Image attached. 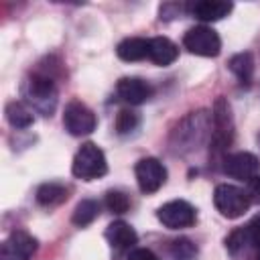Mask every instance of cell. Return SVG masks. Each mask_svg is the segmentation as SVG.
I'll use <instances>...</instances> for the list:
<instances>
[{
  "mask_svg": "<svg viewBox=\"0 0 260 260\" xmlns=\"http://www.w3.org/2000/svg\"><path fill=\"white\" fill-rule=\"evenodd\" d=\"M55 67H51L49 71L47 69H37V71H30V75L24 79L22 83V98H24V104L32 110V112H39L43 116H51L55 112V106H57V75L53 71Z\"/></svg>",
  "mask_w": 260,
  "mask_h": 260,
  "instance_id": "1",
  "label": "cell"
},
{
  "mask_svg": "<svg viewBox=\"0 0 260 260\" xmlns=\"http://www.w3.org/2000/svg\"><path fill=\"white\" fill-rule=\"evenodd\" d=\"M71 173H73V177H77L81 181H93V179L104 177L108 173V160H106L104 150L93 142L81 144L73 156Z\"/></svg>",
  "mask_w": 260,
  "mask_h": 260,
  "instance_id": "2",
  "label": "cell"
},
{
  "mask_svg": "<svg viewBox=\"0 0 260 260\" xmlns=\"http://www.w3.org/2000/svg\"><path fill=\"white\" fill-rule=\"evenodd\" d=\"M211 148L213 152H225L234 142V118L230 104L223 98H217L211 114Z\"/></svg>",
  "mask_w": 260,
  "mask_h": 260,
  "instance_id": "3",
  "label": "cell"
},
{
  "mask_svg": "<svg viewBox=\"0 0 260 260\" xmlns=\"http://www.w3.org/2000/svg\"><path fill=\"white\" fill-rule=\"evenodd\" d=\"M250 195L248 191L236 187V185H230V183H221L215 187L213 191V205L215 209L228 217V219H238L242 217L248 207H250Z\"/></svg>",
  "mask_w": 260,
  "mask_h": 260,
  "instance_id": "4",
  "label": "cell"
},
{
  "mask_svg": "<svg viewBox=\"0 0 260 260\" xmlns=\"http://www.w3.org/2000/svg\"><path fill=\"white\" fill-rule=\"evenodd\" d=\"M209 130V116L199 110V112H191L175 130V136H177V150L181 148H187V150H193L201 144V140L205 138V132Z\"/></svg>",
  "mask_w": 260,
  "mask_h": 260,
  "instance_id": "5",
  "label": "cell"
},
{
  "mask_svg": "<svg viewBox=\"0 0 260 260\" xmlns=\"http://www.w3.org/2000/svg\"><path fill=\"white\" fill-rule=\"evenodd\" d=\"M183 47L189 53L199 55V57H217L221 51V39L211 26L199 24V26H193L185 32Z\"/></svg>",
  "mask_w": 260,
  "mask_h": 260,
  "instance_id": "6",
  "label": "cell"
},
{
  "mask_svg": "<svg viewBox=\"0 0 260 260\" xmlns=\"http://www.w3.org/2000/svg\"><path fill=\"white\" fill-rule=\"evenodd\" d=\"M156 217L169 230H183L197 221V209L185 199H173L156 209Z\"/></svg>",
  "mask_w": 260,
  "mask_h": 260,
  "instance_id": "7",
  "label": "cell"
},
{
  "mask_svg": "<svg viewBox=\"0 0 260 260\" xmlns=\"http://www.w3.org/2000/svg\"><path fill=\"white\" fill-rule=\"evenodd\" d=\"M63 124H65V130L71 134V136H87L95 130L98 126V118L95 114L79 100H71L67 106H65V112H63Z\"/></svg>",
  "mask_w": 260,
  "mask_h": 260,
  "instance_id": "8",
  "label": "cell"
},
{
  "mask_svg": "<svg viewBox=\"0 0 260 260\" xmlns=\"http://www.w3.org/2000/svg\"><path fill=\"white\" fill-rule=\"evenodd\" d=\"M134 175H136V183H138V189L146 195L150 193H156L165 181H167V169L165 165L154 158V156H144L136 162L134 167Z\"/></svg>",
  "mask_w": 260,
  "mask_h": 260,
  "instance_id": "9",
  "label": "cell"
},
{
  "mask_svg": "<svg viewBox=\"0 0 260 260\" xmlns=\"http://www.w3.org/2000/svg\"><path fill=\"white\" fill-rule=\"evenodd\" d=\"M39 242L24 230H14L0 244V260H30L37 252Z\"/></svg>",
  "mask_w": 260,
  "mask_h": 260,
  "instance_id": "10",
  "label": "cell"
},
{
  "mask_svg": "<svg viewBox=\"0 0 260 260\" xmlns=\"http://www.w3.org/2000/svg\"><path fill=\"white\" fill-rule=\"evenodd\" d=\"M221 162H223V173L240 181H252L256 175H260V158L246 150L232 152L223 156Z\"/></svg>",
  "mask_w": 260,
  "mask_h": 260,
  "instance_id": "11",
  "label": "cell"
},
{
  "mask_svg": "<svg viewBox=\"0 0 260 260\" xmlns=\"http://www.w3.org/2000/svg\"><path fill=\"white\" fill-rule=\"evenodd\" d=\"M116 93L122 102L130 106H140L152 98L154 87L142 77H122L116 83Z\"/></svg>",
  "mask_w": 260,
  "mask_h": 260,
  "instance_id": "12",
  "label": "cell"
},
{
  "mask_svg": "<svg viewBox=\"0 0 260 260\" xmlns=\"http://www.w3.org/2000/svg\"><path fill=\"white\" fill-rule=\"evenodd\" d=\"M234 4L232 2H221V0H199L187 6L189 14L203 20V22H215L221 20L223 16H228L232 12Z\"/></svg>",
  "mask_w": 260,
  "mask_h": 260,
  "instance_id": "13",
  "label": "cell"
},
{
  "mask_svg": "<svg viewBox=\"0 0 260 260\" xmlns=\"http://www.w3.org/2000/svg\"><path fill=\"white\" fill-rule=\"evenodd\" d=\"M179 57V47L167 39V37H152L148 43V61H152L154 65L167 67L171 63H175Z\"/></svg>",
  "mask_w": 260,
  "mask_h": 260,
  "instance_id": "14",
  "label": "cell"
},
{
  "mask_svg": "<svg viewBox=\"0 0 260 260\" xmlns=\"http://www.w3.org/2000/svg\"><path fill=\"white\" fill-rule=\"evenodd\" d=\"M106 240H108V244L114 250L122 252V250H130L136 244L138 236H136V232H134L132 225H128L126 221L118 219V221H112L106 228Z\"/></svg>",
  "mask_w": 260,
  "mask_h": 260,
  "instance_id": "15",
  "label": "cell"
},
{
  "mask_svg": "<svg viewBox=\"0 0 260 260\" xmlns=\"http://www.w3.org/2000/svg\"><path fill=\"white\" fill-rule=\"evenodd\" d=\"M148 43H150V39H144V37H128L118 43L116 55L128 63L144 61V59H148Z\"/></svg>",
  "mask_w": 260,
  "mask_h": 260,
  "instance_id": "16",
  "label": "cell"
},
{
  "mask_svg": "<svg viewBox=\"0 0 260 260\" xmlns=\"http://www.w3.org/2000/svg\"><path fill=\"white\" fill-rule=\"evenodd\" d=\"M69 197V189L63 183H43L37 189V203L43 207H57L65 203Z\"/></svg>",
  "mask_w": 260,
  "mask_h": 260,
  "instance_id": "17",
  "label": "cell"
},
{
  "mask_svg": "<svg viewBox=\"0 0 260 260\" xmlns=\"http://www.w3.org/2000/svg\"><path fill=\"white\" fill-rule=\"evenodd\" d=\"M228 67H230V71L240 79L242 85H250L252 75H254V57H252L250 51L236 53V55L228 61Z\"/></svg>",
  "mask_w": 260,
  "mask_h": 260,
  "instance_id": "18",
  "label": "cell"
},
{
  "mask_svg": "<svg viewBox=\"0 0 260 260\" xmlns=\"http://www.w3.org/2000/svg\"><path fill=\"white\" fill-rule=\"evenodd\" d=\"M4 114H6L8 124L14 126V128H28V126H32V122H35L32 110H30L24 102H16V100L8 102L6 108H4Z\"/></svg>",
  "mask_w": 260,
  "mask_h": 260,
  "instance_id": "19",
  "label": "cell"
},
{
  "mask_svg": "<svg viewBox=\"0 0 260 260\" xmlns=\"http://www.w3.org/2000/svg\"><path fill=\"white\" fill-rule=\"evenodd\" d=\"M100 209H102L100 201H95V199H81V201L75 205V209H73L71 221H73L77 228H85V225H89V223L100 215Z\"/></svg>",
  "mask_w": 260,
  "mask_h": 260,
  "instance_id": "20",
  "label": "cell"
},
{
  "mask_svg": "<svg viewBox=\"0 0 260 260\" xmlns=\"http://www.w3.org/2000/svg\"><path fill=\"white\" fill-rule=\"evenodd\" d=\"M225 248H228V252H230L232 256H242V254H246V250L252 248V240H250L248 225L234 230V232L225 238Z\"/></svg>",
  "mask_w": 260,
  "mask_h": 260,
  "instance_id": "21",
  "label": "cell"
},
{
  "mask_svg": "<svg viewBox=\"0 0 260 260\" xmlns=\"http://www.w3.org/2000/svg\"><path fill=\"white\" fill-rule=\"evenodd\" d=\"M104 205L108 207V211L112 213H126L130 209V199L124 191H118V189H110L104 197Z\"/></svg>",
  "mask_w": 260,
  "mask_h": 260,
  "instance_id": "22",
  "label": "cell"
},
{
  "mask_svg": "<svg viewBox=\"0 0 260 260\" xmlns=\"http://www.w3.org/2000/svg\"><path fill=\"white\" fill-rule=\"evenodd\" d=\"M140 124V116L134 112V110H120L118 116H116V132L118 134H130L138 128Z\"/></svg>",
  "mask_w": 260,
  "mask_h": 260,
  "instance_id": "23",
  "label": "cell"
},
{
  "mask_svg": "<svg viewBox=\"0 0 260 260\" xmlns=\"http://www.w3.org/2000/svg\"><path fill=\"white\" fill-rule=\"evenodd\" d=\"M169 252L175 260H191L197 254V248L189 238H179L169 244Z\"/></svg>",
  "mask_w": 260,
  "mask_h": 260,
  "instance_id": "24",
  "label": "cell"
},
{
  "mask_svg": "<svg viewBox=\"0 0 260 260\" xmlns=\"http://www.w3.org/2000/svg\"><path fill=\"white\" fill-rule=\"evenodd\" d=\"M248 232H250L252 246L260 252V215H258V217H254V219L248 223Z\"/></svg>",
  "mask_w": 260,
  "mask_h": 260,
  "instance_id": "25",
  "label": "cell"
},
{
  "mask_svg": "<svg viewBox=\"0 0 260 260\" xmlns=\"http://www.w3.org/2000/svg\"><path fill=\"white\" fill-rule=\"evenodd\" d=\"M128 260H160V258L152 250H148V248H134L128 254Z\"/></svg>",
  "mask_w": 260,
  "mask_h": 260,
  "instance_id": "26",
  "label": "cell"
},
{
  "mask_svg": "<svg viewBox=\"0 0 260 260\" xmlns=\"http://www.w3.org/2000/svg\"><path fill=\"white\" fill-rule=\"evenodd\" d=\"M248 195H250V201H256V203H260V175H256V177L250 181V189H248Z\"/></svg>",
  "mask_w": 260,
  "mask_h": 260,
  "instance_id": "27",
  "label": "cell"
}]
</instances>
